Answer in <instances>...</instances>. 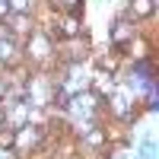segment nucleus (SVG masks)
<instances>
[{
    "instance_id": "423d86ee",
    "label": "nucleus",
    "mask_w": 159,
    "mask_h": 159,
    "mask_svg": "<svg viewBox=\"0 0 159 159\" xmlns=\"http://www.w3.org/2000/svg\"><path fill=\"white\" fill-rule=\"evenodd\" d=\"M61 7L70 10V13H76V10H80V0H61Z\"/></svg>"
},
{
    "instance_id": "f257e3e1",
    "label": "nucleus",
    "mask_w": 159,
    "mask_h": 159,
    "mask_svg": "<svg viewBox=\"0 0 159 159\" xmlns=\"http://www.w3.org/2000/svg\"><path fill=\"white\" fill-rule=\"evenodd\" d=\"M127 38H134V25H130L127 19H118L115 29H111V45H115V48H124Z\"/></svg>"
},
{
    "instance_id": "f03ea898",
    "label": "nucleus",
    "mask_w": 159,
    "mask_h": 159,
    "mask_svg": "<svg viewBox=\"0 0 159 159\" xmlns=\"http://www.w3.org/2000/svg\"><path fill=\"white\" fill-rule=\"evenodd\" d=\"M153 10H156L153 0H130V13H134V16H140V19L153 16Z\"/></svg>"
},
{
    "instance_id": "7ed1b4c3",
    "label": "nucleus",
    "mask_w": 159,
    "mask_h": 159,
    "mask_svg": "<svg viewBox=\"0 0 159 159\" xmlns=\"http://www.w3.org/2000/svg\"><path fill=\"white\" fill-rule=\"evenodd\" d=\"M13 143H16V127L0 130V150H13Z\"/></svg>"
},
{
    "instance_id": "39448f33",
    "label": "nucleus",
    "mask_w": 159,
    "mask_h": 159,
    "mask_svg": "<svg viewBox=\"0 0 159 159\" xmlns=\"http://www.w3.org/2000/svg\"><path fill=\"white\" fill-rule=\"evenodd\" d=\"M99 67L102 70H115V57H99Z\"/></svg>"
},
{
    "instance_id": "0eeeda50",
    "label": "nucleus",
    "mask_w": 159,
    "mask_h": 159,
    "mask_svg": "<svg viewBox=\"0 0 159 159\" xmlns=\"http://www.w3.org/2000/svg\"><path fill=\"white\" fill-rule=\"evenodd\" d=\"M7 13H10V7H7V0H0V16L7 19Z\"/></svg>"
},
{
    "instance_id": "20e7f679",
    "label": "nucleus",
    "mask_w": 159,
    "mask_h": 159,
    "mask_svg": "<svg viewBox=\"0 0 159 159\" xmlns=\"http://www.w3.org/2000/svg\"><path fill=\"white\" fill-rule=\"evenodd\" d=\"M89 130V127H86ZM105 140V134H102V130H89V143H92V147H99V143Z\"/></svg>"
},
{
    "instance_id": "6e6552de",
    "label": "nucleus",
    "mask_w": 159,
    "mask_h": 159,
    "mask_svg": "<svg viewBox=\"0 0 159 159\" xmlns=\"http://www.w3.org/2000/svg\"><path fill=\"white\" fill-rule=\"evenodd\" d=\"M0 124H3V108H0Z\"/></svg>"
}]
</instances>
